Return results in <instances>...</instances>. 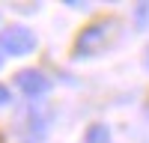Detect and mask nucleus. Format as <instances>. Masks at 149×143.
Listing matches in <instances>:
<instances>
[{
    "instance_id": "1",
    "label": "nucleus",
    "mask_w": 149,
    "mask_h": 143,
    "mask_svg": "<svg viewBox=\"0 0 149 143\" xmlns=\"http://www.w3.org/2000/svg\"><path fill=\"white\" fill-rule=\"evenodd\" d=\"M110 30H116V21H93L90 27H84L78 33V39H74V54L78 57H95L104 51V45L110 39Z\"/></svg>"
},
{
    "instance_id": "2",
    "label": "nucleus",
    "mask_w": 149,
    "mask_h": 143,
    "mask_svg": "<svg viewBox=\"0 0 149 143\" xmlns=\"http://www.w3.org/2000/svg\"><path fill=\"white\" fill-rule=\"evenodd\" d=\"M0 48L12 57H24L36 48V36L27 27H9V30L0 33Z\"/></svg>"
},
{
    "instance_id": "3",
    "label": "nucleus",
    "mask_w": 149,
    "mask_h": 143,
    "mask_svg": "<svg viewBox=\"0 0 149 143\" xmlns=\"http://www.w3.org/2000/svg\"><path fill=\"white\" fill-rule=\"evenodd\" d=\"M15 83H18V90H21L24 95H30V99L45 95L48 90H51L48 75H45V72H39V69H21L18 75H15Z\"/></svg>"
},
{
    "instance_id": "4",
    "label": "nucleus",
    "mask_w": 149,
    "mask_h": 143,
    "mask_svg": "<svg viewBox=\"0 0 149 143\" xmlns=\"http://www.w3.org/2000/svg\"><path fill=\"white\" fill-rule=\"evenodd\" d=\"M84 143H110V131H107V125H102V122L90 125V128H86V134H84Z\"/></svg>"
},
{
    "instance_id": "5",
    "label": "nucleus",
    "mask_w": 149,
    "mask_h": 143,
    "mask_svg": "<svg viewBox=\"0 0 149 143\" xmlns=\"http://www.w3.org/2000/svg\"><path fill=\"white\" fill-rule=\"evenodd\" d=\"M3 104H9V90L0 83V107H3Z\"/></svg>"
},
{
    "instance_id": "6",
    "label": "nucleus",
    "mask_w": 149,
    "mask_h": 143,
    "mask_svg": "<svg viewBox=\"0 0 149 143\" xmlns=\"http://www.w3.org/2000/svg\"><path fill=\"white\" fill-rule=\"evenodd\" d=\"M146 69H149V51H146Z\"/></svg>"
},
{
    "instance_id": "7",
    "label": "nucleus",
    "mask_w": 149,
    "mask_h": 143,
    "mask_svg": "<svg viewBox=\"0 0 149 143\" xmlns=\"http://www.w3.org/2000/svg\"><path fill=\"white\" fill-rule=\"evenodd\" d=\"M0 66H3V57H0Z\"/></svg>"
}]
</instances>
